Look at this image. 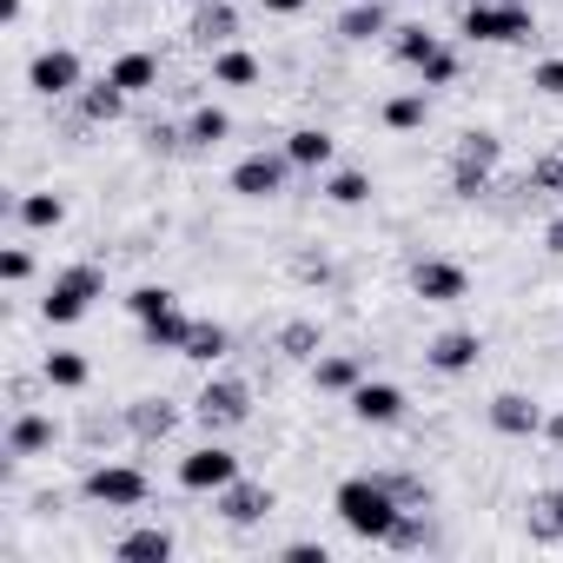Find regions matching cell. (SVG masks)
<instances>
[{
	"label": "cell",
	"instance_id": "obj_20",
	"mask_svg": "<svg viewBox=\"0 0 563 563\" xmlns=\"http://www.w3.org/2000/svg\"><path fill=\"white\" fill-rule=\"evenodd\" d=\"M312 385L332 391V398H352V391L365 385V365H358L352 352H319V358H312Z\"/></svg>",
	"mask_w": 563,
	"mask_h": 563
},
{
	"label": "cell",
	"instance_id": "obj_12",
	"mask_svg": "<svg viewBox=\"0 0 563 563\" xmlns=\"http://www.w3.org/2000/svg\"><path fill=\"white\" fill-rule=\"evenodd\" d=\"M212 510H219L232 530H252V523H265V517L278 510V497H272L265 484H252V477H232L225 490H212Z\"/></svg>",
	"mask_w": 563,
	"mask_h": 563
},
{
	"label": "cell",
	"instance_id": "obj_19",
	"mask_svg": "<svg viewBox=\"0 0 563 563\" xmlns=\"http://www.w3.org/2000/svg\"><path fill=\"white\" fill-rule=\"evenodd\" d=\"M286 159H292L299 173H325V166L339 159V140H332L325 126H299V133H286Z\"/></svg>",
	"mask_w": 563,
	"mask_h": 563
},
{
	"label": "cell",
	"instance_id": "obj_28",
	"mask_svg": "<svg viewBox=\"0 0 563 563\" xmlns=\"http://www.w3.org/2000/svg\"><path fill=\"white\" fill-rule=\"evenodd\" d=\"M258 80H265L258 54H245V47H219L212 54V87H258Z\"/></svg>",
	"mask_w": 563,
	"mask_h": 563
},
{
	"label": "cell",
	"instance_id": "obj_47",
	"mask_svg": "<svg viewBox=\"0 0 563 563\" xmlns=\"http://www.w3.org/2000/svg\"><path fill=\"white\" fill-rule=\"evenodd\" d=\"M21 14H27V0H0V21H8V27H14Z\"/></svg>",
	"mask_w": 563,
	"mask_h": 563
},
{
	"label": "cell",
	"instance_id": "obj_9",
	"mask_svg": "<svg viewBox=\"0 0 563 563\" xmlns=\"http://www.w3.org/2000/svg\"><path fill=\"white\" fill-rule=\"evenodd\" d=\"M286 173H292L286 146H278V153H245L232 166V192L239 199H278V192H286Z\"/></svg>",
	"mask_w": 563,
	"mask_h": 563
},
{
	"label": "cell",
	"instance_id": "obj_29",
	"mask_svg": "<svg viewBox=\"0 0 563 563\" xmlns=\"http://www.w3.org/2000/svg\"><path fill=\"white\" fill-rule=\"evenodd\" d=\"M179 358H192V365H219V358H232V332H225L219 319H192V339H186Z\"/></svg>",
	"mask_w": 563,
	"mask_h": 563
},
{
	"label": "cell",
	"instance_id": "obj_17",
	"mask_svg": "<svg viewBox=\"0 0 563 563\" xmlns=\"http://www.w3.org/2000/svg\"><path fill=\"white\" fill-rule=\"evenodd\" d=\"M126 431H133L140 444H159V438L179 431V405H173V398H140V405H126Z\"/></svg>",
	"mask_w": 563,
	"mask_h": 563
},
{
	"label": "cell",
	"instance_id": "obj_36",
	"mask_svg": "<svg viewBox=\"0 0 563 563\" xmlns=\"http://www.w3.org/2000/svg\"><path fill=\"white\" fill-rule=\"evenodd\" d=\"M424 543H431V523H424V504H411V510L398 517V530H391L385 550H424Z\"/></svg>",
	"mask_w": 563,
	"mask_h": 563
},
{
	"label": "cell",
	"instance_id": "obj_5",
	"mask_svg": "<svg viewBox=\"0 0 563 563\" xmlns=\"http://www.w3.org/2000/svg\"><path fill=\"white\" fill-rule=\"evenodd\" d=\"M192 418L219 438V431H239V424H252V385L245 378H232V372H212L206 385H199V398H192Z\"/></svg>",
	"mask_w": 563,
	"mask_h": 563
},
{
	"label": "cell",
	"instance_id": "obj_22",
	"mask_svg": "<svg viewBox=\"0 0 563 563\" xmlns=\"http://www.w3.org/2000/svg\"><path fill=\"white\" fill-rule=\"evenodd\" d=\"M107 80H113V87H126V93L140 100V93H153V87H159V54H146V47H126V54L107 67Z\"/></svg>",
	"mask_w": 563,
	"mask_h": 563
},
{
	"label": "cell",
	"instance_id": "obj_13",
	"mask_svg": "<svg viewBox=\"0 0 563 563\" xmlns=\"http://www.w3.org/2000/svg\"><path fill=\"white\" fill-rule=\"evenodd\" d=\"M477 358H484V339H477V332H438V339L424 345V365H431L438 378H464V372H477Z\"/></svg>",
	"mask_w": 563,
	"mask_h": 563
},
{
	"label": "cell",
	"instance_id": "obj_14",
	"mask_svg": "<svg viewBox=\"0 0 563 563\" xmlns=\"http://www.w3.org/2000/svg\"><path fill=\"white\" fill-rule=\"evenodd\" d=\"M543 405L537 398H523V391H497L490 398V431L497 438H543Z\"/></svg>",
	"mask_w": 563,
	"mask_h": 563
},
{
	"label": "cell",
	"instance_id": "obj_45",
	"mask_svg": "<svg viewBox=\"0 0 563 563\" xmlns=\"http://www.w3.org/2000/svg\"><path fill=\"white\" fill-rule=\"evenodd\" d=\"M286 556H299V563H325V543H292Z\"/></svg>",
	"mask_w": 563,
	"mask_h": 563
},
{
	"label": "cell",
	"instance_id": "obj_6",
	"mask_svg": "<svg viewBox=\"0 0 563 563\" xmlns=\"http://www.w3.org/2000/svg\"><path fill=\"white\" fill-rule=\"evenodd\" d=\"M80 497L100 504V510H140V504L153 497V484H146L140 464H93V471L80 477Z\"/></svg>",
	"mask_w": 563,
	"mask_h": 563
},
{
	"label": "cell",
	"instance_id": "obj_40",
	"mask_svg": "<svg viewBox=\"0 0 563 563\" xmlns=\"http://www.w3.org/2000/svg\"><path fill=\"white\" fill-rule=\"evenodd\" d=\"M530 87H537L543 100H563V54H550V60H537V67H530Z\"/></svg>",
	"mask_w": 563,
	"mask_h": 563
},
{
	"label": "cell",
	"instance_id": "obj_23",
	"mask_svg": "<svg viewBox=\"0 0 563 563\" xmlns=\"http://www.w3.org/2000/svg\"><path fill=\"white\" fill-rule=\"evenodd\" d=\"M74 100H80V120H87V126H113V120L126 113V100H133V93H126V87H113V80H87Z\"/></svg>",
	"mask_w": 563,
	"mask_h": 563
},
{
	"label": "cell",
	"instance_id": "obj_30",
	"mask_svg": "<svg viewBox=\"0 0 563 563\" xmlns=\"http://www.w3.org/2000/svg\"><path fill=\"white\" fill-rule=\"evenodd\" d=\"M325 352V332H319V319H292V325H278V358H299V365H312Z\"/></svg>",
	"mask_w": 563,
	"mask_h": 563
},
{
	"label": "cell",
	"instance_id": "obj_37",
	"mask_svg": "<svg viewBox=\"0 0 563 563\" xmlns=\"http://www.w3.org/2000/svg\"><path fill=\"white\" fill-rule=\"evenodd\" d=\"M0 278H8V286L21 292L27 278H34V252H27V245H8V252H0Z\"/></svg>",
	"mask_w": 563,
	"mask_h": 563
},
{
	"label": "cell",
	"instance_id": "obj_2",
	"mask_svg": "<svg viewBox=\"0 0 563 563\" xmlns=\"http://www.w3.org/2000/svg\"><path fill=\"white\" fill-rule=\"evenodd\" d=\"M457 34L484 41V47H523L537 34V21H530V0H471L457 14Z\"/></svg>",
	"mask_w": 563,
	"mask_h": 563
},
{
	"label": "cell",
	"instance_id": "obj_32",
	"mask_svg": "<svg viewBox=\"0 0 563 563\" xmlns=\"http://www.w3.org/2000/svg\"><path fill=\"white\" fill-rule=\"evenodd\" d=\"M140 332H146V352H186V339H192V319H186V312L173 306V312L146 319Z\"/></svg>",
	"mask_w": 563,
	"mask_h": 563
},
{
	"label": "cell",
	"instance_id": "obj_26",
	"mask_svg": "<svg viewBox=\"0 0 563 563\" xmlns=\"http://www.w3.org/2000/svg\"><path fill=\"white\" fill-rule=\"evenodd\" d=\"M14 219H21L27 232H60V225H67V199H60V192H21V199H14Z\"/></svg>",
	"mask_w": 563,
	"mask_h": 563
},
{
	"label": "cell",
	"instance_id": "obj_33",
	"mask_svg": "<svg viewBox=\"0 0 563 563\" xmlns=\"http://www.w3.org/2000/svg\"><path fill=\"white\" fill-rule=\"evenodd\" d=\"M438 47H444V41H438V34H424V27H391V54H398L405 67H424Z\"/></svg>",
	"mask_w": 563,
	"mask_h": 563
},
{
	"label": "cell",
	"instance_id": "obj_39",
	"mask_svg": "<svg viewBox=\"0 0 563 563\" xmlns=\"http://www.w3.org/2000/svg\"><path fill=\"white\" fill-rule=\"evenodd\" d=\"M523 192H563V153L537 159V166H530V179H523Z\"/></svg>",
	"mask_w": 563,
	"mask_h": 563
},
{
	"label": "cell",
	"instance_id": "obj_1",
	"mask_svg": "<svg viewBox=\"0 0 563 563\" xmlns=\"http://www.w3.org/2000/svg\"><path fill=\"white\" fill-rule=\"evenodd\" d=\"M332 510H339V523H345L358 543H391V530H398V517H405L411 504H398V490H391L385 477H345V484L332 490Z\"/></svg>",
	"mask_w": 563,
	"mask_h": 563
},
{
	"label": "cell",
	"instance_id": "obj_18",
	"mask_svg": "<svg viewBox=\"0 0 563 563\" xmlns=\"http://www.w3.org/2000/svg\"><path fill=\"white\" fill-rule=\"evenodd\" d=\"M179 133H186V146H192V153H212V146H225V140H232V113L206 100V107H192V113L179 120Z\"/></svg>",
	"mask_w": 563,
	"mask_h": 563
},
{
	"label": "cell",
	"instance_id": "obj_46",
	"mask_svg": "<svg viewBox=\"0 0 563 563\" xmlns=\"http://www.w3.org/2000/svg\"><path fill=\"white\" fill-rule=\"evenodd\" d=\"M543 438H550V444H563V405H556V411L543 418Z\"/></svg>",
	"mask_w": 563,
	"mask_h": 563
},
{
	"label": "cell",
	"instance_id": "obj_44",
	"mask_svg": "<svg viewBox=\"0 0 563 563\" xmlns=\"http://www.w3.org/2000/svg\"><path fill=\"white\" fill-rule=\"evenodd\" d=\"M543 252H550V258H563V212L543 225Z\"/></svg>",
	"mask_w": 563,
	"mask_h": 563
},
{
	"label": "cell",
	"instance_id": "obj_43",
	"mask_svg": "<svg viewBox=\"0 0 563 563\" xmlns=\"http://www.w3.org/2000/svg\"><path fill=\"white\" fill-rule=\"evenodd\" d=\"M258 8H265V14H278V21H292V14H306V8H312V0H258Z\"/></svg>",
	"mask_w": 563,
	"mask_h": 563
},
{
	"label": "cell",
	"instance_id": "obj_27",
	"mask_svg": "<svg viewBox=\"0 0 563 563\" xmlns=\"http://www.w3.org/2000/svg\"><path fill=\"white\" fill-rule=\"evenodd\" d=\"M41 378H47V391H87L93 385V365H87V352H47L41 358Z\"/></svg>",
	"mask_w": 563,
	"mask_h": 563
},
{
	"label": "cell",
	"instance_id": "obj_35",
	"mask_svg": "<svg viewBox=\"0 0 563 563\" xmlns=\"http://www.w3.org/2000/svg\"><path fill=\"white\" fill-rule=\"evenodd\" d=\"M173 306H179V292H173V286H133V292H126V312H133L140 325H146V319H159V312H173Z\"/></svg>",
	"mask_w": 563,
	"mask_h": 563
},
{
	"label": "cell",
	"instance_id": "obj_10",
	"mask_svg": "<svg viewBox=\"0 0 563 563\" xmlns=\"http://www.w3.org/2000/svg\"><path fill=\"white\" fill-rule=\"evenodd\" d=\"M60 444V424H54V411H34V405H21L14 418H8V444H0V451H8L14 464H27V457H47Z\"/></svg>",
	"mask_w": 563,
	"mask_h": 563
},
{
	"label": "cell",
	"instance_id": "obj_34",
	"mask_svg": "<svg viewBox=\"0 0 563 563\" xmlns=\"http://www.w3.org/2000/svg\"><path fill=\"white\" fill-rule=\"evenodd\" d=\"M325 199L332 206H365L372 199V179L358 166H339V173H325Z\"/></svg>",
	"mask_w": 563,
	"mask_h": 563
},
{
	"label": "cell",
	"instance_id": "obj_42",
	"mask_svg": "<svg viewBox=\"0 0 563 563\" xmlns=\"http://www.w3.org/2000/svg\"><path fill=\"white\" fill-rule=\"evenodd\" d=\"M292 278H306V286H325V278H332V265L306 252V258H292Z\"/></svg>",
	"mask_w": 563,
	"mask_h": 563
},
{
	"label": "cell",
	"instance_id": "obj_4",
	"mask_svg": "<svg viewBox=\"0 0 563 563\" xmlns=\"http://www.w3.org/2000/svg\"><path fill=\"white\" fill-rule=\"evenodd\" d=\"M497 159H504V140H497L490 126H471V133L457 140V153H451V192H457V199H484Z\"/></svg>",
	"mask_w": 563,
	"mask_h": 563
},
{
	"label": "cell",
	"instance_id": "obj_16",
	"mask_svg": "<svg viewBox=\"0 0 563 563\" xmlns=\"http://www.w3.org/2000/svg\"><path fill=\"white\" fill-rule=\"evenodd\" d=\"M192 47H232V34H239V8H232V0H199V14H192Z\"/></svg>",
	"mask_w": 563,
	"mask_h": 563
},
{
	"label": "cell",
	"instance_id": "obj_25",
	"mask_svg": "<svg viewBox=\"0 0 563 563\" xmlns=\"http://www.w3.org/2000/svg\"><path fill=\"white\" fill-rule=\"evenodd\" d=\"M523 530H530L537 543H563V490H530Z\"/></svg>",
	"mask_w": 563,
	"mask_h": 563
},
{
	"label": "cell",
	"instance_id": "obj_3",
	"mask_svg": "<svg viewBox=\"0 0 563 563\" xmlns=\"http://www.w3.org/2000/svg\"><path fill=\"white\" fill-rule=\"evenodd\" d=\"M93 299H107V272L100 265H60L54 272V286H47V299H41V319L47 325H80L87 312H93Z\"/></svg>",
	"mask_w": 563,
	"mask_h": 563
},
{
	"label": "cell",
	"instance_id": "obj_41",
	"mask_svg": "<svg viewBox=\"0 0 563 563\" xmlns=\"http://www.w3.org/2000/svg\"><path fill=\"white\" fill-rule=\"evenodd\" d=\"M378 477H385V484L398 490V504H431V490H424L418 477H398V471H378Z\"/></svg>",
	"mask_w": 563,
	"mask_h": 563
},
{
	"label": "cell",
	"instance_id": "obj_31",
	"mask_svg": "<svg viewBox=\"0 0 563 563\" xmlns=\"http://www.w3.org/2000/svg\"><path fill=\"white\" fill-rule=\"evenodd\" d=\"M378 120H385L391 133H418V126L431 120V100H424V87H418V93H391V100L378 107Z\"/></svg>",
	"mask_w": 563,
	"mask_h": 563
},
{
	"label": "cell",
	"instance_id": "obj_38",
	"mask_svg": "<svg viewBox=\"0 0 563 563\" xmlns=\"http://www.w3.org/2000/svg\"><path fill=\"white\" fill-rule=\"evenodd\" d=\"M418 80H424V93H431V87H451V80H457V54H451V47H438V54L418 67Z\"/></svg>",
	"mask_w": 563,
	"mask_h": 563
},
{
	"label": "cell",
	"instance_id": "obj_7",
	"mask_svg": "<svg viewBox=\"0 0 563 563\" xmlns=\"http://www.w3.org/2000/svg\"><path fill=\"white\" fill-rule=\"evenodd\" d=\"M27 87H34L41 100H74V93L87 87V67H80L74 47H41L34 67H27Z\"/></svg>",
	"mask_w": 563,
	"mask_h": 563
},
{
	"label": "cell",
	"instance_id": "obj_15",
	"mask_svg": "<svg viewBox=\"0 0 563 563\" xmlns=\"http://www.w3.org/2000/svg\"><path fill=\"white\" fill-rule=\"evenodd\" d=\"M345 405H352V418H358V424H398V418L411 411V398H405L398 385H385V378H365Z\"/></svg>",
	"mask_w": 563,
	"mask_h": 563
},
{
	"label": "cell",
	"instance_id": "obj_11",
	"mask_svg": "<svg viewBox=\"0 0 563 563\" xmlns=\"http://www.w3.org/2000/svg\"><path fill=\"white\" fill-rule=\"evenodd\" d=\"M232 477H239V451H225V444H199V451H186V457H179V484H186V490H199V497L225 490Z\"/></svg>",
	"mask_w": 563,
	"mask_h": 563
},
{
	"label": "cell",
	"instance_id": "obj_21",
	"mask_svg": "<svg viewBox=\"0 0 563 563\" xmlns=\"http://www.w3.org/2000/svg\"><path fill=\"white\" fill-rule=\"evenodd\" d=\"M378 34H391V8H385V0H352V8L339 14V41L365 47V41H378Z\"/></svg>",
	"mask_w": 563,
	"mask_h": 563
},
{
	"label": "cell",
	"instance_id": "obj_24",
	"mask_svg": "<svg viewBox=\"0 0 563 563\" xmlns=\"http://www.w3.org/2000/svg\"><path fill=\"white\" fill-rule=\"evenodd\" d=\"M179 543H173V530H159V523H140V530H126L120 543H113V556L120 563H166Z\"/></svg>",
	"mask_w": 563,
	"mask_h": 563
},
{
	"label": "cell",
	"instance_id": "obj_8",
	"mask_svg": "<svg viewBox=\"0 0 563 563\" xmlns=\"http://www.w3.org/2000/svg\"><path fill=\"white\" fill-rule=\"evenodd\" d=\"M411 292L424 306H457V299H471V272L457 258H418L411 265Z\"/></svg>",
	"mask_w": 563,
	"mask_h": 563
}]
</instances>
